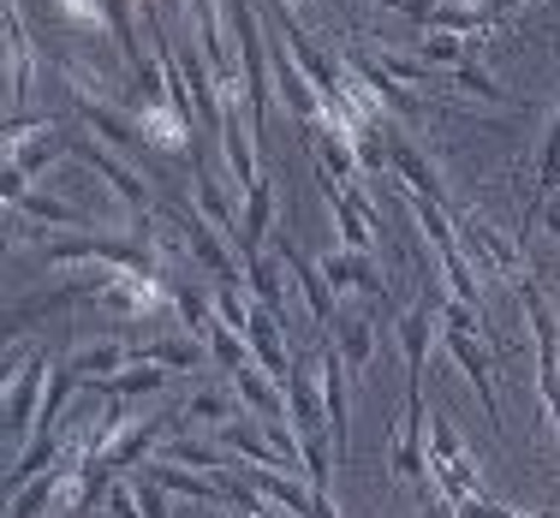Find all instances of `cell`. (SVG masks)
<instances>
[{
	"mask_svg": "<svg viewBox=\"0 0 560 518\" xmlns=\"http://www.w3.org/2000/svg\"><path fill=\"white\" fill-rule=\"evenodd\" d=\"M226 7V31L238 43V72H245V108L257 114L262 126V108H269V90H275V66H269V36L257 24V7L250 0H221Z\"/></svg>",
	"mask_w": 560,
	"mask_h": 518,
	"instance_id": "1",
	"label": "cell"
},
{
	"mask_svg": "<svg viewBox=\"0 0 560 518\" xmlns=\"http://www.w3.org/2000/svg\"><path fill=\"white\" fill-rule=\"evenodd\" d=\"M435 322H442V292L435 281L423 286V298L399 316V352H406V393H423V369H430V345H435Z\"/></svg>",
	"mask_w": 560,
	"mask_h": 518,
	"instance_id": "2",
	"label": "cell"
},
{
	"mask_svg": "<svg viewBox=\"0 0 560 518\" xmlns=\"http://www.w3.org/2000/svg\"><path fill=\"white\" fill-rule=\"evenodd\" d=\"M96 304L114 316V322H150V316L162 310V304H173V298H167V286L155 281V274H143V269H114Z\"/></svg>",
	"mask_w": 560,
	"mask_h": 518,
	"instance_id": "3",
	"label": "cell"
},
{
	"mask_svg": "<svg viewBox=\"0 0 560 518\" xmlns=\"http://www.w3.org/2000/svg\"><path fill=\"white\" fill-rule=\"evenodd\" d=\"M173 221H179V233H185V250H191V257L215 274V281H245V262L226 250L221 227L203 215V209H197V203H173Z\"/></svg>",
	"mask_w": 560,
	"mask_h": 518,
	"instance_id": "4",
	"label": "cell"
},
{
	"mask_svg": "<svg viewBox=\"0 0 560 518\" xmlns=\"http://www.w3.org/2000/svg\"><path fill=\"white\" fill-rule=\"evenodd\" d=\"M388 471L399 483H423V476L435 471L430 459V405H423V393H406V423H399L394 447H388Z\"/></svg>",
	"mask_w": 560,
	"mask_h": 518,
	"instance_id": "5",
	"label": "cell"
},
{
	"mask_svg": "<svg viewBox=\"0 0 560 518\" xmlns=\"http://www.w3.org/2000/svg\"><path fill=\"white\" fill-rule=\"evenodd\" d=\"M287 405H292V429H299V435H323V429H328V400H323V357H292Z\"/></svg>",
	"mask_w": 560,
	"mask_h": 518,
	"instance_id": "6",
	"label": "cell"
},
{
	"mask_svg": "<svg viewBox=\"0 0 560 518\" xmlns=\"http://www.w3.org/2000/svg\"><path fill=\"white\" fill-rule=\"evenodd\" d=\"M453 221H459V250H471V257L495 262L506 281H530V274H525V257H518V245H513L506 233H495L483 215H471V209H465V215H453Z\"/></svg>",
	"mask_w": 560,
	"mask_h": 518,
	"instance_id": "7",
	"label": "cell"
},
{
	"mask_svg": "<svg viewBox=\"0 0 560 518\" xmlns=\"http://www.w3.org/2000/svg\"><path fill=\"white\" fill-rule=\"evenodd\" d=\"M43 393H48V357H24V369L7 388V435H36Z\"/></svg>",
	"mask_w": 560,
	"mask_h": 518,
	"instance_id": "8",
	"label": "cell"
},
{
	"mask_svg": "<svg viewBox=\"0 0 560 518\" xmlns=\"http://www.w3.org/2000/svg\"><path fill=\"white\" fill-rule=\"evenodd\" d=\"M269 66H275V96L292 108V119H299V126H316V119H323V96H316V84L299 72V60H292L287 43H269Z\"/></svg>",
	"mask_w": 560,
	"mask_h": 518,
	"instance_id": "9",
	"label": "cell"
},
{
	"mask_svg": "<svg viewBox=\"0 0 560 518\" xmlns=\"http://www.w3.org/2000/svg\"><path fill=\"white\" fill-rule=\"evenodd\" d=\"M275 250H280V262H287V269L299 274V292H304V310H311V322H316V328H328L340 310H335V286H328L323 262H311L299 245H287V238H275Z\"/></svg>",
	"mask_w": 560,
	"mask_h": 518,
	"instance_id": "10",
	"label": "cell"
},
{
	"mask_svg": "<svg viewBox=\"0 0 560 518\" xmlns=\"http://www.w3.org/2000/svg\"><path fill=\"white\" fill-rule=\"evenodd\" d=\"M447 357L459 364V376L471 381V393H477V400H483L489 423H501V400H495V364H489L483 340H477V334H453V328H447Z\"/></svg>",
	"mask_w": 560,
	"mask_h": 518,
	"instance_id": "11",
	"label": "cell"
},
{
	"mask_svg": "<svg viewBox=\"0 0 560 518\" xmlns=\"http://www.w3.org/2000/svg\"><path fill=\"white\" fill-rule=\"evenodd\" d=\"M299 131H311V155L323 162L328 173H335L340 185H358V138H352V126H335V119H316V126H299Z\"/></svg>",
	"mask_w": 560,
	"mask_h": 518,
	"instance_id": "12",
	"label": "cell"
},
{
	"mask_svg": "<svg viewBox=\"0 0 560 518\" xmlns=\"http://www.w3.org/2000/svg\"><path fill=\"white\" fill-rule=\"evenodd\" d=\"M31 84H36V43L24 31L19 7L7 0V96H12V114L31 102Z\"/></svg>",
	"mask_w": 560,
	"mask_h": 518,
	"instance_id": "13",
	"label": "cell"
},
{
	"mask_svg": "<svg viewBox=\"0 0 560 518\" xmlns=\"http://www.w3.org/2000/svg\"><path fill=\"white\" fill-rule=\"evenodd\" d=\"M388 162H394L399 179H406V191H411V197H423V203H442V209H453V197H447L442 173H435V162L418 150V143L394 138V143H388Z\"/></svg>",
	"mask_w": 560,
	"mask_h": 518,
	"instance_id": "14",
	"label": "cell"
},
{
	"mask_svg": "<svg viewBox=\"0 0 560 518\" xmlns=\"http://www.w3.org/2000/svg\"><path fill=\"white\" fill-rule=\"evenodd\" d=\"M323 274H328V286H335V292L352 286V292H364V298L388 304V286H382V269H376V257H370V250H328Z\"/></svg>",
	"mask_w": 560,
	"mask_h": 518,
	"instance_id": "15",
	"label": "cell"
},
{
	"mask_svg": "<svg viewBox=\"0 0 560 518\" xmlns=\"http://www.w3.org/2000/svg\"><path fill=\"white\" fill-rule=\"evenodd\" d=\"M233 393L245 400L250 411H257L262 423H292V405H287V388L269 376L262 364H245V369H233Z\"/></svg>",
	"mask_w": 560,
	"mask_h": 518,
	"instance_id": "16",
	"label": "cell"
},
{
	"mask_svg": "<svg viewBox=\"0 0 560 518\" xmlns=\"http://www.w3.org/2000/svg\"><path fill=\"white\" fill-rule=\"evenodd\" d=\"M167 381H173V369H162L155 357H131L119 376L90 381V393H96V400H143V393H162Z\"/></svg>",
	"mask_w": 560,
	"mask_h": 518,
	"instance_id": "17",
	"label": "cell"
},
{
	"mask_svg": "<svg viewBox=\"0 0 560 518\" xmlns=\"http://www.w3.org/2000/svg\"><path fill=\"white\" fill-rule=\"evenodd\" d=\"M155 435H162V423L155 417H131L126 429L114 435L108 447H102V464H108V471H138V464H150V447H155Z\"/></svg>",
	"mask_w": 560,
	"mask_h": 518,
	"instance_id": "18",
	"label": "cell"
},
{
	"mask_svg": "<svg viewBox=\"0 0 560 518\" xmlns=\"http://www.w3.org/2000/svg\"><path fill=\"white\" fill-rule=\"evenodd\" d=\"M131 119H138V131H143L150 143H162V150L191 155V162H197V150H191V119H179V114L167 108V102H143V108L131 114Z\"/></svg>",
	"mask_w": 560,
	"mask_h": 518,
	"instance_id": "19",
	"label": "cell"
},
{
	"mask_svg": "<svg viewBox=\"0 0 560 518\" xmlns=\"http://www.w3.org/2000/svg\"><path fill=\"white\" fill-rule=\"evenodd\" d=\"M138 471H150L155 483L167 488V495H185V501H226V483H221V476H197L191 464H173V459H150V464H138Z\"/></svg>",
	"mask_w": 560,
	"mask_h": 518,
	"instance_id": "20",
	"label": "cell"
},
{
	"mask_svg": "<svg viewBox=\"0 0 560 518\" xmlns=\"http://www.w3.org/2000/svg\"><path fill=\"white\" fill-rule=\"evenodd\" d=\"M131 357H155L162 369H203L209 364V345L203 334H162V340H150V345H131Z\"/></svg>",
	"mask_w": 560,
	"mask_h": 518,
	"instance_id": "21",
	"label": "cell"
},
{
	"mask_svg": "<svg viewBox=\"0 0 560 518\" xmlns=\"http://www.w3.org/2000/svg\"><path fill=\"white\" fill-rule=\"evenodd\" d=\"M191 173H197V209H203V215L215 221L221 233H245V215H238V209H233V197L221 191L215 167H209L203 155H197V162H191Z\"/></svg>",
	"mask_w": 560,
	"mask_h": 518,
	"instance_id": "22",
	"label": "cell"
},
{
	"mask_svg": "<svg viewBox=\"0 0 560 518\" xmlns=\"http://www.w3.org/2000/svg\"><path fill=\"white\" fill-rule=\"evenodd\" d=\"M280 250H257V257H245V286L257 304H269V310H287V281H280Z\"/></svg>",
	"mask_w": 560,
	"mask_h": 518,
	"instance_id": "23",
	"label": "cell"
},
{
	"mask_svg": "<svg viewBox=\"0 0 560 518\" xmlns=\"http://www.w3.org/2000/svg\"><path fill=\"white\" fill-rule=\"evenodd\" d=\"M167 298H173V310H179V328H185V334H203V340H209V328L221 322L215 304H209V292L197 286V281H167Z\"/></svg>",
	"mask_w": 560,
	"mask_h": 518,
	"instance_id": "24",
	"label": "cell"
},
{
	"mask_svg": "<svg viewBox=\"0 0 560 518\" xmlns=\"http://www.w3.org/2000/svg\"><path fill=\"white\" fill-rule=\"evenodd\" d=\"M453 84H459V90H471L477 102H495V108H513V114H525V102H518L513 90H501L495 78H489V66L477 60V48H471V55H465L459 66H453Z\"/></svg>",
	"mask_w": 560,
	"mask_h": 518,
	"instance_id": "25",
	"label": "cell"
},
{
	"mask_svg": "<svg viewBox=\"0 0 560 518\" xmlns=\"http://www.w3.org/2000/svg\"><path fill=\"white\" fill-rule=\"evenodd\" d=\"M12 209H19V215H31L36 227H66V233H90V221L78 215V209L66 203V197H48V191H24V197H19V203H12Z\"/></svg>",
	"mask_w": 560,
	"mask_h": 518,
	"instance_id": "26",
	"label": "cell"
},
{
	"mask_svg": "<svg viewBox=\"0 0 560 518\" xmlns=\"http://www.w3.org/2000/svg\"><path fill=\"white\" fill-rule=\"evenodd\" d=\"M328 328H335L328 340L340 345V357L352 364V376H358V369H370V357H376V328H370L364 316H335Z\"/></svg>",
	"mask_w": 560,
	"mask_h": 518,
	"instance_id": "27",
	"label": "cell"
},
{
	"mask_svg": "<svg viewBox=\"0 0 560 518\" xmlns=\"http://www.w3.org/2000/svg\"><path fill=\"white\" fill-rule=\"evenodd\" d=\"M66 364L78 369L84 381H102V376H119V369L131 364V345H119V340H96V345H78Z\"/></svg>",
	"mask_w": 560,
	"mask_h": 518,
	"instance_id": "28",
	"label": "cell"
},
{
	"mask_svg": "<svg viewBox=\"0 0 560 518\" xmlns=\"http://www.w3.org/2000/svg\"><path fill=\"white\" fill-rule=\"evenodd\" d=\"M221 447H226V454H238L245 464H275V471H287V459H280L275 447H269V435H262V423H257V429H250L245 417L226 423V429H221Z\"/></svg>",
	"mask_w": 560,
	"mask_h": 518,
	"instance_id": "29",
	"label": "cell"
},
{
	"mask_svg": "<svg viewBox=\"0 0 560 518\" xmlns=\"http://www.w3.org/2000/svg\"><path fill=\"white\" fill-rule=\"evenodd\" d=\"M269 233H275V185L262 179L257 191L245 197V233H238V238H245V257H257Z\"/></svg>",
	"mask_w": 560,
	"mask_h": 518,
	"instance_id": "30",
	"label": "cell"
},
{
	"mask_svg": "<svg viewBox=\"0 0 560 518\" xmlns=\"http://www.w3.org/2000/svg\"><path fill=\"white\" fill-rule=\"evenodd\" d=\"M55 19L84 36H114V7L108 0H55Z\"/></svg>",
	"mask_w": 560,
	"mask_h": 518,
	"instance_id": "31",
	"label": "cell"
},
{
	"mask_svg": "<svg viewBox=\"0 0 560 518\" xmlns=\"http://www.w3.org/2000/svg\"><path fill=\"white\" fill-rule=\"evenodd\" d=\"M238 393H226V388H203V393H191L185 400V423H215V429H226V423H238Z\"/></svg>",
	"mask_w": 560,
	"mask_h": 518,
	"instance_id": "32",
	"label": "cell"
},
{
	"mask_svg": "<svg viewBox=\"0 0 560 518\" xmlns=\"http://www.w3.org/2000/svg\"><path fill=\"white\" fill-rule=\"evenodd\" d=\"M55 155H66V131H43V138L19 143V150H12V162H7V167H19L24 179H36V173H43L48 162H55Z\"/></svg>",
	"mask_w": 560,
	"mask_h": 518,
	"instance_id": "33",
	"label": "cell"
},
{
	"mask_svg": "<svg viewBox=\"0 0 560 518\" xmlns=\"http://www.w3.org/2000/svg\"><path fill=\"white\" fill-rule=\"evenodd\" d=\"M209 357H215L226 376H233V369H245V364H257V357H250V340L238 334V328H226V322L209 328Z\"/></svg>",
	"mask_w": 560,
	"mask_h": 518,
	"instance_id": "34",
	"label": "cell"
},
{
	"mask_svg": "<svg viewBox=\"0 0 560 518\" xmlns=\"http://www.w3.org/2000/svg\"><path fill=\"white\" fill-rule=\"evenodd\" d=\"M78 381H84V376H78L72 364H60L55 376H48V393H43V417H36V429H55V423H60V405L78 393Z\"/></svg>",
	"mask_w": 560,
	"mask_h": 518,
	"instance_id": "35",
	"label": "cell"
},
{
	"mask_svg": "<svg viewBox=\"0 0 560 518\" xmlns=\"http://www.w3.org/2000/svg\"><path fill=\"white\" fill-rule=\"evenodd\" d=\"M304 483H311L316 495L335 483V442H323V435H304Z\"/></svg>",
	"mask_w": 560,
	"mask_h": 518,
	"instance_id": "36",
	"label": "cell"
},
{
	"mask_svg": "<svg viewBox=\"0 0 560 518\" xmlns=\"http://www.w3.org/2000/svg\"><path fill=\"white\" fill-rule=\"evenodd\" d=\"M370 55L382 60V72L399 78V84H411V90H418V84H430V72H435L430 60H406V55H394V48H370Z\"/></svg>",
	"mask_w": 560,
	"mask_h": 518,
	"instance_id": "37",
	"label": "cell"
},
{
	"mask_svg": "<svg viewBox=\"0 0 560 518\" xmlns=\"http://www.w3.org/2000/svg\"><path fill=\"white\" fill-rule=\"evenodd\" d=\"M465 55H471V43H465V36L430 31V43H423V60H430V66H447V72H453V66H459Z\"/></svg>",
	"mask_w": 560,
	"mask_h": 518,
	"instance_id": "38",
	"label": "cell"
},
{
	"mask_svg": "<svg viewBox=\"0 0 560 518\" xmlns=\"http://www.w3.org/2000/svg\"><path fill=\"white\" fill-rule=\"evenodd\" d=\"M537 185H542V197H555V185H560V114H555L549 138H542V162H537Z\"/></svg>",
	"mask_w": 560,
	"mask_h": 518,
	"instance_id": "39",
	"label": "cell"
},
{
	"mask_svg": "<svg viewBox=\"0 0 560 518\" xmlns=\"http://www.w3.org/2000/svg\"><path fill=\"white\" fill-rule=\"evenodd\" d=\"M352 138H358V167H364V173L394 167V162H388V143H382V131H376V126H358Z\"/></svg>",
	"mask_w": 560,
	"mask_h": 518,
	"instance_id": "40",
	"label": "cell"
},
{
	"mask_svg": "<svg viewBox=\"0 0 560 518\" xmlns=\"http://www.w3.org/2000/svg\"><path fill=\"white\" fill-rule=\"evenodd\" d=\"M131 488H138V513H143V518H173V513H167V488L155 483L150 471H143L138 483H131Z\"/></svg>",
	"mask_w": 560,
	"mask_h": 518,
	"instance_id": "41",
	"label": "cell"
},
{
	"mask_svg": "<svg viewBox=\"0 0 560 518\" xmlns=\"http://www.w3.org/2000/svg\"><path fill=\"white\" fill-rule=\"evenodd\" d=\"M442 328H453V334H477V304L442 298Z\"/></svg>",
	"mask_w": 560,
	"mask_h": 518,
	"instance_id": "42",
	"label": "cell"
},
{
	"mask_svg": "<svg viewBox=\"0 0 560 518\" xmlns=\"http://www.w3.org/2000/svg\"><path fill=\"white\" fill-rule=\"evenodd\" d=\"M459 518H518V513L501 507V501H489V495H471V501H459Z\"/></svg>",
	"mask_w": 560,
	"mask_h": 518,
	"instance_id": "43",
	"label": "cell"
},
{
	"mask_svg": "<svg viewBox=\"0 0 560 518\" xmlns=\"http://www.w3.org/2000/svg\"><path fill=\"white\" fill-rule=\"evenodd\" d=\"M399 12H406L411 24H423V31H430V24H435V12H442V0H406Z\"/></svg>",
	"mask_w": 560,
	"mask_h": 518,
	"instance_id": "44",
	"label": "cell"
},
{
	"mask_svg": "<svg viewBox=\"0 0 560 518\" xmlns=\"http://www.w3.org/2000/svg\"><path fill=\"white\" fill-rule=\"evenodd\" d=\"M530 215H542V227L560 238V197H537V203H530Z\"/></svg>",
	"mask_w": 560,
	"mask_h": 518,
	"instance_id": "45",
	"label": "cell"
},
{
	"mask_svg": "<svg viewBox=\"0 0 560 518\" xmlns=\"http://www.w3.org/2000/svg\"><path fill=\"white\" fill-rule=\"evenodd\" d=\"M423 518H459V507H453L442 488H430V495H423Z\"/></svg>",
	"mask_w": 560,
	"mask_h": 518,
	"instance_id": "46",
	"label": "cell"
},
{
	"mask_svg": "<svg viewBox=\"0 0 560 518\" xmlns=\"http://www.w3.org/2000/svg\"><path fill=\"white\" fill-rule=\"evenodd\" d=\"M483 7L495 12V19H506V12H513V7H530V0H483Z\"/></svg>",
	"mask_w": 560,
	"mask_h": 518,
	"instance_id": "47",
	"label": "cell"
},
{
	"mask_svg": "<svg viewBox=\"0 0 560 518\" xmlns=\"http://www.w3.org/2000/svg\"><path fill=\"white\" fill-rule=\"evenodd\" d=\"M376 7H394V12H399V7H406V0H376Z\"/></svg>",
	"mask_w": 560,
	"mask_h": 518,
	"instance_id": "48",
	"label": "cell"
},
{
	"mask_svg": "<svg viewBox=\"0 0 560 518\" xmlns=\"http://www.w3.org/2000/svg\"><path fill=\"white\" fill-rule=\"evenodd\" d=\"M138 7H162V0H138Z\"/></svg>",
	"mask_w": 560,
	"mask_h": 518,
	"instance_id": "49",
	"label": "cell"
},
{
	"mask_svg": "<svg viewBox=\"0 0 560 518\" xmlns=\"http://www.w3.org/2000/svg\"><path fill=\"white\" fill-rule=\"evenodd\" d=\"M555 48H560V36H555Z\"/></svg>",
	"mask_w": 560,
	"mask_h": 518,
	"instance_id": "50",
	"label": "cell"
},
{
	"mask_svg": "<svg viewBox=\"0 0 560 518\" xmlns=\"http://www.w3.org/2000/svg\"><path fill=\"white\" fill-rule=\"evenodd\" d=\"M518 518H525V513H518Z\"/></svg>",
	"mask_w": 560,
	"mask_h": 518,
	"instance_id": "51",
	"label": "cell"
}]
</instances>
